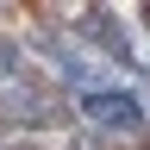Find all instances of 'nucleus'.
Wrapping results in <instances>:
<instances>
[{"label":"nucleus","mask_w":150,"mask_h":150,"mask_svg":"<svg viewBox=\"0 0 150 150\" xmlns=\"http://www.w3.org/2000/svg\"><path fill=\"white\" fill-rule=\"evenodd\" d=\"M81 119L100 125V131H138V100L131 94H81Z\"/></svg>","instance_id":"obj_1"}]
</instances>
